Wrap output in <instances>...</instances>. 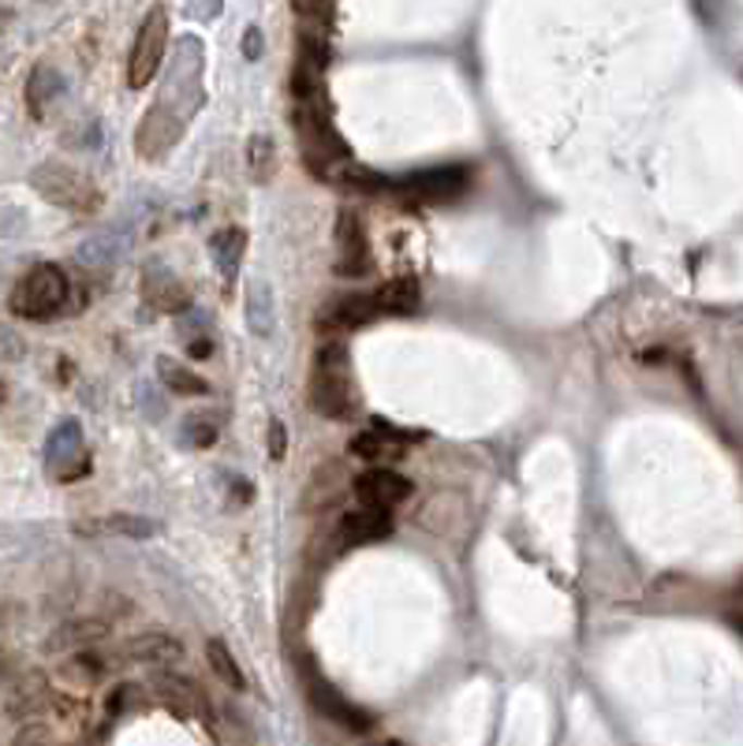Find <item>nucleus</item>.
I'll list each match as a JSON object with an SVG mask.
<instances>
[{
  "mask_svg": "<svg viewBox=\"0 0 743 746\" xmlns=\"http://www.w3.org/2000/svg\"><path fill=\"white\" fill-rule=\"evenodd\" d=\"M352 351L340 340H326L314 351V374H310V407L326 418H344L352 411Z\"/></svg>",
  "mask_w": 743,
  "mask_h": 746,
  "instance_id": "f257e3e1",
  "label": "nucleus"
},
{
  "mask_svg": "<svg viewBox=\"0 0 743 746\" xmlns=\"http://www.w3.org/2000/svg\"><path fill=\"white\" fill-rule=\"evenodd\" d=\"M72 298V280L60 266L52 261H41L26 273L12 292V314H20L26 321H49L57 318L60 310Z\"/></svg>",
  "mask_w": 743,
  "mask_h": 746,
  "instance_id": "f03ea898",
  "label": "nucleus"
},
{
  "mask_svg": "<svg viewBox=\"0 0 743 746\" xmlns=\"http://www.w3.org/2000/svg\"><path fill=\"white\" fill-rule=\"evenodd\" d=\"M165 46H169V12H165L161 4H154L150 12H146L143 26H138L135 46H131V57H127L131 90H143V86L157 75V68H161V60H165Z\"/></svg>",
  "mask_w": 743,
  "mask_h": 746,
  "instance_id": "7ed1b4c3",
  "label": "nucleus"
},
{
  "mask_svg": "<svg viewBox=\"0 0 743 746\" xmlns=\"http://www.w3.org/2000/svg\"><path fill=\"white\" fill-rule=\"evenodd\" d=\"M31 183L46 201L75 209V213H90V209L101 206L98 187H94L86 175H78L75 169H64V164H41V169H34Z\"/></svg>",
  "mask_w": 743,
  "mask_h": 746,
  "instance_id": "20e7f679",
  "label": "nucleus"
},
{
  "mask_svg": "<svg viewBox=\"0 0 743 746\" xmlns=\"http://www.w3.org/2000/svg\"><path fill=\"white\" fill-rule=\"evenodd\" d=\"M337 273L363 277L370 273V240H366V224L360 213L340 209L337 213Z\"/></svg>",
  "mask_w": 743,
  "mask_h": 746,
  "instance_id": "39448f33",
  "label": "nucleus"
},
{
  "mask_svg": "<svg viewBox=\"0 0 743 746\" xmlns=\"http://www.w3.org/2000/svg\"><path fill=\"white\" fill-rule=\"evenodd\" d=\"M407 493H411V481L389 467H370L355 478V497L363 500V507H381V512H389V507L404 504Z\"/></svg>",
  "mask_w": 743,
  "mask_h": 746,
  "instance_id": "423d86ee",
  "label": "nucleus"
},
{
  "mask_svg": "<svg viewBox=\"0 0 743 746\" xmlns=\"http://www.w3.org/2000/svg\"><path fill=\"white\" fill-rule=\"evenodd\" d=\"M392 534V515L381 512V507H355L348 512L337 526V541L344 549H360L370 546V541H381Z\"/></svg>",
  "mask_w": 743,
  "mask_h": 746,
  "instance_id": "0eeeda50",
  "label": "nucleus"
},
{
  "mask_svg": "<svg viewBox=\"0 0 743 746\" xmlns=\"http://www.w3.org/2000/svg\"><path fill=\"white\" fill-rule=\"evenodd\" d=\"M463 187H467V172L463 169H430L404 180V195L418 201H452L463 195Z\"/></svg>",
  "mask_w": 743,
  "mask_h": 746,
  "instance_id": "6e6552de",
  "label": "nucleus"
},
{
  "mask_svg": "<svg viewBox=\"0 0 743 746\" xmlns=\"http://www.w3.org/2000/svg\"><path fill=\"white\" fill-rule=\"evenodd\" d=\"M374 298L370 295H340V298H333V303L326 306V310H321V318H318V325L326 332H348V329H363L366 321H374Z\"/></svg>",
  "mask_w": 743,
  "mask_h": 746,
  "instance_id": "1a4fd4ad",
  "label": "nucleus"
},
{
  "mask_svg": "<svg viewBox=\"0 0 743 746\" xmlns=\"http://www.w3.org/2000/svg\"><path fill=\"white\" fill-rule=\"evenodd\" d=\"M49 706H52V690L41 672H26L12 687V695H8V713L20 717V721H34L38 713H49Z\"/></svg>",
  "mask_w": 743,
  "mask_h": 746,
  "instance_id": "9d476101",
  "label": "nucleus"
},
{
  "mask_svg": "<svg viewBox=\"0 0 743 746\" xmlns=\"http://www.w3.org/2000/svg\"><path fill=\"white\" fill-rule=\"evenodd\" d=\"M124 657L135 664H176L183 657V646L169 631H143L124 646Z\"/></svg>",
  "mask_w": 743,
  "mask_h": 746,
  "instance_id": "9b49d317",
  "label": "nucleus"
},
{
  "mask_svg": "<svg viewBox=\"0 0 743 746\" xmlns=\"http://www.w3.org/2000/svg\"><path fill=\"white\" fill-rule=\"evenodd\" d=\"M370 298L378 314H415L418 303H423V288H418L415 277H392L378 284V292H370Z\"/></svg>",
  "mask_w": 743,
  "mask_h": 746,
  "instance_id": "f8f14e48",
  "label": "nucleus"
},
{
  "mask_svg": "<svg viewBox=\"0 0 743 746\" xmlns=\"http://www.w3.org/2000/svg\"><path fill=\"white\" fill-rule=\"evenodd\" d=\"M109 669H112L109 657L94 653V649H78V653H72L64 664H60V680L75 690H90V687H98V683H105Z\"/></svg>",
  "mask_w": 743,
  "mask_h": 746,
  "instance_id": "ddd939ff",
  "label": "nucleus"
},
{
  "mask_svg": "<svg viewBox=\"0 0 743 746\" xmlns=\"http://www.w3.org/2000/svg\"><path fill=\"white\" fill-rule=\"evenodd\" d=\"M352 455H360V460H400L404 455V433H397L389 423H374V429H366L352 441Z\"/></svg>",
  "mask_w": 743,
  "mask_h": 746,
  "instance_id": "4468645a",
  "label": "nucleus"
},
{
  "mask_svg": "<svg viewBox=\"0 0 743 746\" xmlns=\"http://www.w3.org/2000/svg\"><path fill=\"white\" fill-rule=\"evenodd\" d=\"M310 698H314V706H318L321 713L333 717L337 724L352 727V732H366V727H370V717H366L360 706H352V701H348L344 695H337V690L329 687V683H321V680L314 683V687H310Z\"/></svg>",
  "mask_w": 743,
  "mask_h": 746,
  "instance_id": "2eb2a0df",
  "label": "nucleus"
},
{
  "mask_svg": "<svg viewBox=\"0 0 743 746\" xmlns=\"http://www.w3.org/2000/svg\"><path fill=\"white\" fill-rule=\"evenodd\" d=\"M109 635H112V627L105 620H72L49 638V649H52V653H60V649L78 653V649H90V646L105 643Z\"/></svg>",
  "mask_w": 743,
  "mask_h": 746,
  "instance_id": "dca6fc26",
  "label": "nucleus"
},
{
  "mask_svg": "<svg viewBox=\"0 0 743 746\" xmlns=\"http://www.w3.org/2000/svg\"><path fill=\"white\" fill-rule=\"evenodd\" d=\"M154 687L161 690V698H165V701H172V706H176L180 713H191V709H206L203 690H198L191 680H180V675H157Z\"/></svg>",
  "mask_w": 743,
  "mask_h": 746,
  "instance_id": "f3484780",
  "label": "nucleus"
},
{
  "mask_svg": "<svg viewBox=\"0 0 743 746\" xmlns=\"http://www.w3.org/2000/svg\"><path fill=\"white\" fill-rule=\"evenodd\" d=\"M206 661H209V669L217 672V680L229 683L232 690H243V687H247V680H243V672H240V664H235L232 649L224 646L221 638H209V643H206Z\"/></svg>",
  "mask_w": 743,
  "mask_h": 746,
  "instance_id": "a211bd4d",
  "label": "nucleus"
},
{
  "mask_svg": "<svg viewBox=\"0 0 743 746\" xmlns=\"http://www.w3.org/2000/svg\"><path fill=\"white\" fill-rule=\"evenodd\" d=\"M75 534H127V538H150L154 526L135 515H112L105 523H75Z\"/></svg>",
  "mask_w": 743,
  "mask_h": 746,
  "instance_id": "6ab92c4d",
  "label": "nucleus"
},
{
  "mask_svg": "<svg viewBox=\"0 0 743 746\" xmlns=\"http://www.w3.org/2000/svg\"><path fill=\"white\" fill-rule=\"evenodd\" d=\"M57 86H60V78L49 72L46 64L41 68H34V75H31V83H26V105H31V117H46V101L57 94Z\"/></svg>",
  "mask_w": 743,
  "mask_h": 746,
  "instance_id": "aec40b11",
  "label": "nucleus"
},
{
  "mask_svg": "<svg viewBox=\"0 0 743 746\" xmlns=\"http://www.w3.org/2000/svg\"><path fill=\"white\" fill-rule=\"evenodd\" d=\"M161 381L169 384L172 392H180V396H203V392H206L203 377L191 374L187 366L172 363V358H161Z\"/></svg>",
  "mask_w": 743,
  "mask_h": 746,
  "instance_id": "412c9836",
  "label": "nucleus"
},
{
  "mask_svg": "<svg viewBox=\"0 0 743 746\" xmlns=\"http://www.w3.org/2000/svg\"><path fill=\"white\" fill-rule=\"evenodd\" d=\"M12 746H64V739H60L57 727L46 721H26L20 727V735L12 739Z\"/></svg>",
  "mask_w": 743,
  "mask_h": 746,
  "instance_id": "4be33fe9",
  "label": "nucleus"
},
{
  "mask_svg": "<svg viewBox=\"0 0 743 746\" xmlns=\"http://www.w3.org/2000/svg\"><path fill=\"white\" fill-rule=\"evenodd\" d=\"M292 8H295V15H300V20L314 23V30H318V26H326L329 15H333V0H292Z\"/></svg>",
  "mask_w": 743,
  "mask_h": 746,
  "instance_id": "5701e85b",
  "label": "nucleus"
},
{
  "mask_svg": "<svg viewBox=\"0 0 743 746\" xmlns=\"http://www.w3.org/2000/svg\"><path fill=\"white\" fill-rule=\"evenodd\" d=\"M284 452H288V433H284V423H269V460H277L281 463L284 460Z\"/></svg>",
  "mask_w": 743,
  "mask_h": 746,
  "instance_id": "b1692460",
  "label": "nucleus"
},
{
  "mask_svg": "<svg viewBox=\"0 0 743 746\" xmlns=\"http://www.w3.org/2000/svg\"><path fill=\"white\" fill-rule=\"evenodd\" d=\"M258 49H261V41H258V30H247V57H255Z\"/></svg>",
  "mask_w": 743,
  "mask_h": 746,
  "instance_id": "393cba45",
  "label": "nucleus"
},
{
  "mask_svg": "<svg viewBox=\"0 0 743 746\" xmlns=\"http://www.w3.org/2000/svg\"><path fill=\"white\" fill-rule=\"evenodd\" d=\"M374 746H404V743H397V739H385V743H374Z\"/></svg>",
  "mask_w": 743,
  "mask_h": 746,
  "instance_id": "a878e982",
  "label": "nucleus"
}]
</instances>
